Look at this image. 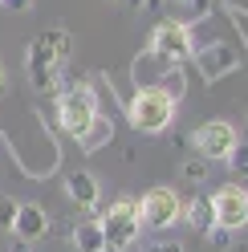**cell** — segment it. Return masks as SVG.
I'll return each instance as SVG.
<instances>
[{
  "mask_svg": "<svg viewBox=\"0 0 248 252\" xmlns=\"http://www.w3.org/2000/svg\"><path fill=\"white\" fill-rule=\"evenodd\" d=\"M17 208H21L17 199L0 195V228H4V232H12V220H17Z\"/></svg>",
  "mask_w": 248,
  "mask_h": 252,
  "instance_id": "ffe728a7",
  "label": "cell"
},
{
  "mask_svg": "<svg viewBox=\"0 0 248 252\" xmlns=\"http://www.w3.org/2000/svg\"><path fill=\"white\" fill-rule=\"evenodd\" d=\"M98 228L106 236V248L114 252H126L138 232H143V220H138V199L134 195H118L110 208H106V216H98Z\"/></svg>",
  "mask_w": 248,
  "mask_h": 252,
  "instance_id": "3957f363",
  "label": "cell"
},
{
  "mask_svg": "<svg viewBox=\"0 0 248 252\" xmlns=\"http://www.w3.org/2000/svg\"><path fill=\"white\" fill-rule=\"evenodd\" d=\"M138 220H143V228H151V232H167V228H175L183 220V199L171 187H151V191L138 199Z\"/></svg>",
  "mask_w": 248,
  "mask_h": 252,
  "instance_id": "8992f818",
  "label": "cell"
},
{
  "mask_svg": "<svg viewBox=\"0 0 248 252\" xmlns=\"http://www.w3.org/2000/svg\"><path fill=\"white\" fill-rule=\"evenodd\" d=\"M155 86H159L167 98L179 106V102H183V94H187V65H167V69L159 73V82H155Z\"/></svg>",
  "mask_w": 248,
  "mask_h": 252,
  "instance_id": "9a60e30c",
  "label": "cell"
},
{
  "mask_svg": "<svg viewBox=\"0 0 248 252\" xmlns=\"http://www.w3.org/2000/svg\"><path fill=\"white\" fill-rule=\"evenodd\" d=\"M12 252H29V244L25 240H12Z\"/></svg>",
  "mask_w": 248,
  "mask_h": 252,
  "instance_id": "4316f807",
  "label": "cell"
},
{
  "mask_svg": "<svg viewBox=\"0 0 248 252\" xmlns=\"http://www.w3.org/2000/svg\"><path fill=\"white\" fill-rule=\"evenodd\" d=\"M110 138H114V122L98 110V114L90 118V126H86L82 134H77V147H82L86 155H94V151H102L106 143H110Z\"/></svg>",
  "mask_w": 248,
  "mask_h": 252,
  "instance_id": "7c38bea8",
  "label": "cell"
},
{
  "mask_svg": "<svg viewBox=\"0 0 248 252\" xmlns=\"http://www.w3.org/2000/svg\"><path fill=\"white\" fill-rule=\"evenodd\" d=\"M25 69H29V82H33L37 94H57L61 90V61L53 57L49 45H41V41H29V49H25Z\"/></svg>",
  "mask_w": 248,
  "mask_h": 252,
  "instance_id": "52a82bcc",
  "label": "cell"
},
{
  "mask_svg": "<svg viewBox=\"0 0 248 252\" xmlns=\"http://www.w3.org/2000/svg\"><path fill=\"white\" fill-rule=\"evenodd\" d=\"M126 122L138 134H163L167 126L175 122V102L167 98L159 86H143V90H134L130 102H126Z\"/></svg>",
  "mask_w": 248,
  "mask_h": 252,
  "instance_id": "6da1fadb",
  "label": "cell"
},
{
  "mask_svg": "<svg viewBox=\"0 0 248 252\" xmlns=\"http://www.w3.org/2000/svg\"><path fill=\"white\" fill-rule=\"evenodd\" d=\"M212 216H216V228H228V232H240L248 228V191L240 183H228L212 195Z\"/></svg>",
  "mask_w": 248,
  "mask_h": 252,
  "instance_id": "9c48e42d",
  "label": "cell"
},
{
  "mask_svg": "<svg viewBox=\"0 0 248 252\" xmlns=\"http://www.w3.org/2000/svg\"><path fill=\"white\" fill-rule=\"evenodd\" d=\"M147 53H155L163 65H187L191 53H195V33H191V25H187V21H171V17H163L159 25L151 29Z\"/></svg>",
  "mask_w": 248,
  "mask_h": 252,
  "instance_id": "7a4b0ae2",
  "label": "cell"
},
{
  "mask_svg": "<svg viewBox=\"0 0 248 252\" xmlns=\"http://www.w3.org/2000/svg\"><path fill=\"white\" fill-rule=\"evenodd\" d=\"M187 0H163V8H183Z\"/></svg>",
  "mask_w": 248,
  "mask_h": 252,
  "instance_id": "484cf974",
  "label": "cell"
},
{
  "mask_svg": "<svg viewBox=\"0 0 248 252\" xmlns=\"http://www.w3.org/2000/svg\"><path fill=\"white\" fill-rule=\"evenodd\" d=\"M183 224H191L195 232H212L216 228V216H212V199L208 195H195V199H187L183 203Z\"/></svg>",
  "mask_w": 248,
  "mask_h": 252,
  "instance_id": "4fadbf2b",
  "label": "cell"
},
{
  "mask_svg": "<svg viewBox=\"0 0 248 252\" xmlns=\"http://www.w3.org/2000/svg\"><path fill=\"white\" fill-rule=\"evenodd\" d=\"M0 4H4V8H12V12H25L29 4H33V0H0Z\"/></svg>",
  "mask_w": 248,
  "mask_h": 252,
  "instance_id": "603a6c76",
  "label": "cell"
},
{
  "mask_svg": "<svg viewBox=\"0 0 248 252\" xmlns=\"http://www.w3.org/2000/svg\"><path fill=\"white\" fill-rule=\"evenodd\" d=\"M65 195L77 203V208H86L90 220H98V195H102V183L90 175V171H69V175H65Z\"/></svg>",
  "mask_w": 248,
  "mask_h": 252,
  "instance_id": "30bf717a",
  "label": "cell"
},
{
  "mask_svg": "<svg viewBox=\"0 0 248 252\" xmlns=\"http://www.w3.org/2000/svg\"><path fill=\"white\" fill-rule=\"evenodd\" d=\"M94 114H98V94L90 86H65V90H57V122H61L65 134L77 138L90 126Z\"/></svg>",
  "mask_w": 248,
  "mask_h": 252,
  "instance_id": "277c9868",
  "label": "cell"
},
{
  "mask_svg": "<svg viewBox=\"0 0 248 252\" xmlns=\"http://www.w3.org/2000/svg\"><path fill=\"white\" fill-rule=\"evenodd\" d=\"M45 232H49V212H45L41 203H21L17 220H12V236L25 240V244H33V240H41Z\"/></svg>",
  "mask_w": 248,
  "mask_h": 252,
  "instance_id": "8fae6325",
  "label": "cell"
},
{
  "mask_svg": "<svg viewBox=\"0 0 248 252\" xmlns=\"http://www.w3.org/2000/svg\"><path fill=\"white\" fill-rule=\"evenodd\" d=\"M8 94V69H4V61H0V98Z\"/></svg>",
  "mask_w": 248,
  "mask_h": 252,
  "instance_id": "d4e9b609",
  "label": "cell"
},
{
  "mask_svg": "<svg viewBox=\"0 0 248 252\" xmlns=\"http://www.w3.org/2000/svg\"><path fill=\"white\" fill-rule=\"evenodd\" d=\"M208 167H212V163H204L199 155H187V159L179 163V175L187 179V183H208Z\"/></svg>",
  "mask_w": 248,
  "mask_h": 252,
  "instance_id": "ac0fdd59",
  "label": "cell"
},
{
  "mask_svg": "<svg viewBox=\"0 0 248 252\" xmlns=\"http://www.w3.org/2000/svg\"><path fill=\"white\" fill-rule=\"evenodd\" d=\"M232 236H236V232H228V228H212V232H208V240H212L216 252H232Z\"/></svg>",
  "mask_w": 248,
  "mask_h": 252,
  "instance_id": "44dd1931",
  "label": "cell"
},
{
  "mask_svg": "<svg viewBox=\"0 0 248 252\" xmlns=\"http://www.w3.org/2000/svg\"><path fill=\"white\" fill-rule=\"evenodd\" d=\"M191 61H195L199 77H204L208 86H216V82H224L228 73H236L240 53L232 49L228 41H212V45H204V49H195V53H191Z\"/></svg>",
  "mask_w": 248,
  "mask_h": 252,
  "instance_id": "ba28073f",
  "label": "cell"
},
{
  "mask_svg": "<svg viewBox=\"0 0 248 252\" xmlns=\"http://www.w3.org/2000/svg\"><path fill=\"white\" fill-rule=\"evenodd\" d=\"M37 41H41V45H49V49H53V57L61 61V65H65V61L73 57V37L65 33V29H45Z\"/></svg>",
  "mask_w": 248,
  "mask_h": 252,
  "instance_id": "e0dca14e",
  "label": "cell"
},
{
  "mask_svg": "<svg viewBox=\"0 0 248 252\" xmlns=\"http://www.w3.org/2000/svg\"><path fill=\"white\" fill-rule=\"evenodd\" d=\"M224 163L232 171V179H248V143H236V151H232Z\"/></svg>",
  "mask_w": 248,
  "mask_h": 252,
  "instance_id": "d6986e66",
  "label": "cell"
},
{
  "mask_svg": "<svg viewBox=\"0 0 248 252\" xmlns=\"http://www.w3.org/2000/svg\"><path fill=\"white\" fill-rule=\"evenodd\" d=\"M143 252H187V248H183L179 240H151Z\"/></svg>",
  "mask_w": 248,
  "mask_h": 252,
  "instance_id": "7402d4cb",
  "label": "cell"
},
{
  "mask_svg": "<svg viewBox=\"0 0 248 252\" xmlns=\"http://www.w3.org/2000/svg\"><path fill=\"white\" fill-rule=\"evenodd\" d=\"M102 252H114V248H102Z\"/></svg>",
  "mask_w": 248,
  "mask_h": 252,
  "instance_id": "83f0119b",
  "label": "cell"
},
{
  "mask_svg": "<svg viewBox=\"0 0 248 252\" xmlns=\"http://www.w3.org/2000/svg\"><path fill=\"white\" fill-rule=\"evenodd\" d=\"M240 143V134H236V126L224 122V118H212V122H199L195 130H191V147L195 155L204 163H224L232 151H236Z\"/></svg>",
  "mask_w": 248,
  "mask_h": 252,
  "instance_id": "5b68a950",
  "label": "cell"
},
{
  "mask_svg": "<svg viewBox=\"0 0 248 252\" xmlns=\"http://www.w3.org/2000/svg\"><path fill=\"white\" fill-rule=\"evenodd\" d=\"M183 8H191V12H208V8H212V0H187Z\"/></svg>",
  "mask_w": 248,
  "mask_h": 252,
  "instance_id": "cb8c5ba5",
  "label": "cell"
},
{
  "mask_svg": "<svg viewBox=\"0 0 248 252\" xmlns=\"http://www.w3.org/2000/svg\"><path fill=\"white\" fill-rule=\"evenodd\" d=\"M69 240H73L77 252H102V248H106V236H102V228H98V220H82V224H73Z\"/></svg>",
  "mask_w": 248,
  "mask_h": 252,
  "instance_id": "5bb4252c",
  "label": "cell"
},
{
  "mask_svg": "<svg viewBox=\"0 0 248 252\" xmlns=\"http://www.w3.org/2000/svg\"><path fill=\"white\" fill-rule=\"evenodd\" d=\"M167 65L155 53H143V57H134V65H130V77H134V86L143 90V86H155L159 82V73H163Z\"/></svg>",
  "mask_w": 248,
  "mask_h": 252,
  "instance_id": "2e32d148",
  "label": "cell"
}]
</instances>
